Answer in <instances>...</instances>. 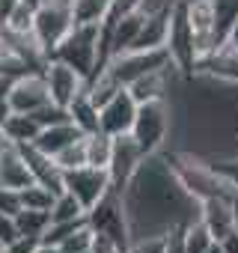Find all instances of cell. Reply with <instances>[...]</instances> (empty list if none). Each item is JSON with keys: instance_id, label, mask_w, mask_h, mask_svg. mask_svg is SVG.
Here are the masks:
<instances>
[{"instance_id": "obj_38", "label": "cell", "mask_w": 238, "mask_h": 253, "mask_svg": "<svg viewBox=\"0 0 238 253\" xmlns=\"http://www.w3.org/2000/svg\"><path fill=\"white\" fill-rule=\"evenodd\" d=\"M185 3H194V0H185Z\"/></svg>"}, {"instance_id": "obj_36", "label": "cell", "mask_w": 238, "mask_h": 253, "mask_svg": "<svg viewBox=\"0 0 238 253\" xmlns=\"http://www.w3.org/2000/svg\"><path fill=\"white\" fill-rule=\"evenodd\" d=\"M208 253H226V250H223V244H220V241H214V244L208 247Z\"/></svg>"}, {"instance_id": "obj_17", "label": "cell", "mask_w": 238, "mask_h": 253, "mask_svg": "<svg viewBox=\"0 0 238 253\" xmlns=\"http://www.w3.org/2000/svg\"><path fill=\"white\" fill-rule=\"evenodd\" d=\"M78 137H83V131L78 128V125L69 119V122H57V125H45V128L39 131V137H36V143L33 146H39L42 152H48V155H57L60 149H66L69 143H75Z\"/></svg>"}, {"instance_id": "obj_33", "label": "cell", "mask_w": 238, "mask_h": 253, "mask_svg": "<svg viewBox=\"0 0 238 253\" xmlns=\"http://www.w3.org/2000/svg\"><path fill=\"white\" fill-rule=\"evenodd\" d=\"M18 209H21V197H18V191H9V188L0 185V211L15 214Z\"/></svg>"}, {"instance_id": "obj_26", "label": "cell", "mask_w": 238, "mask_h": 253, "mask_svg": "<svg viewBox=\"0 0 238 253\" xmlns=\"http://www.w3.org/2000/svg\"><path fill=\"white\" fill-rule=\"evenodd\" d=\"M18 197H21V209H45V211H51V206H54V200H57V194H54L51 188L39 185V182L21 188Z\"/></svg>"}, {"instance_id": "obj_13", "label": "cell", "mask_w": 238, "mask_h": 253, "mask_svg": "<svg viewBox=\"0 0 238 253\" xmlns=\"http://www.w3.org/2000/svg\"><path fill=\"white\" fill-rule=\"evenodd\" d=\"M9 98H12V110H18V113H36L39 107H45L51 101L45 72H30V75L18 78L12 84Z\"/></svg>"}, {"instance_id": "obj_4", "label": "cell", "mask_w": 238, "mask_h": 253, "mask_svg": "<svg viewBox=\"0 0 238 253\" xmlns=\"http://www.w3.org/2000/svg\"><path fill=\"white\" fill-rule=\"evenodd\" d=\"M158 69H173V57H170L167 45L164 48H143V51H122L107 63L104 72H110L122 86H128L137 78L158 72Z\"/></svg>"}, {"instance_id": "obj_8", "label": "cell", "mask_w": 238, "mask_h": 253, "mask_svg": "<svg viewBox=\"0 0 238 253\" xmlns=\"http://www.w3.org/2000/svg\"><path fill=\"white\" fill-rule=\"evenodd\" d=\"M143 164H146V152L140 149V143L134 140V134H119V137H113V158H110L107 173H110V185L116 191L125 194Z\"/></svg>"}, {"instance_id": "obj_12", "label": "cell", "mask_w": 238, "mask_h": 253, "mask_svg": "<svg viewBox=\"0 0 238 253\" xmlns=\"http://www.w3.org/2000/svg\"><path fill=\"white\" fill-rule=\"evenodd\" d=\"M199 220L208 226L214 241L229 238L238 229V197H214L199 203Z\"/></svg>"}, {"instance_id": "obj_19", "label": "cell", "mask_w": 238, "mask_h": 253, "mask_svg": "<svg viewBox=\"0 0 238 253\" xmlns=\"http://www.w3.org/2000/svg\"><path fill=\"white\" fill-rule=\"evenodd\" d=\"M69 113H72V122L78 125L83 134H95V131H101V119H98L101 107L89 98V92H86V89H83V92L69 104Z\"/></svg>"}, {"instance_id": "obj_22", "label": "cell", "mask_w": 238, "mask_h": 253, "mask_svg": "<svg viewBox=\"0 0 238 253\" xmlns=\"http://www.w3.org/2000/svg\"><path fill=\"white\" fill-rule=\"evenodd\" d=\"M86 158H89V167H110V158H113V137L104 134V131H95V134H86Z\"/></svg>"}, {"instance_id": "obj_35", "label": "cell", "mask_w": 238, "mask_h": 253, "mask_svg": "<svg viewBox=\"0 0 238 253\" xmlns=\"http://www.w3.org/2000/svg\"><path fill=\"white\" fill-rule=\"evenodd\" d=\"M229 48H238V21H235V27H232V36H229V42H226Z\"/></svg>"}, {"instance_id": "obj_7", "label": "cell", "mask_w": 238, "mask_h": 253, "mask_svg": "<svg viewBox=\"0 0 238 253\" xmlns=\"http://www.w3.org/2000/svg\"><path fill=\"white\" fill-rule=\"evenodd\" d=\"M75 27V15H72V3L69 0H42L36 6V39L45 45L48 54H54V48L66 39V33Z\"/></svg>"}, {"instance_id": "obj_16", "label": "cell", "mask_w": 238, "mask_h": 253, "mask_svg": "<svg viewBox=\"0 0 238 253\" xmlns=\"http://www.w3.org/2000/svg\"><path fill=\"white\" fill-rule=\"evenodd\" d=\"M33 182L36 179H33V173H30L21 149L18 146H9L3 155H0V185L9 188V191H21V188L33 185Z\"/></svg>"}, {"instance_id": "obj_37", "label": "cell", "mask_w": 238, "mask_h": 253, "mask_svg": "<svg viewBox=\"0 0 238 253\" xmlns=\"http://www.w3.org/2000/svg\"><path fill=\"white\" fill-rule=\"evenodd\" d=\"M0 48H3V24H0Z\"/></svg>"}, {"instance_id": "obj_20", "label": "cell", "mask_w": 238, "mask_h": 253, "mask_svg": "<svg viewBox=\"0 0 238 253\" xmlns=\"http://www.w3.org/2000/svg\"><path fill=\"white\" fill-rule=\"evenodd\" d=\"M167 72L170 69H158V72H149V75L137 78L134 84H128V92L137 98V104L152 101V98H164V92H167Z\"/></svg>"}, {"instance_id": "obj_23", "label": "cell", "mask_w": 238, "mask_h": 253, "mask_svg": "<svg viewBox=\"0 0 238 253\" xmlns=\"http://www.w3.org/2000/svg\"><path fill=\"white\" fill-rule=\"evenodd\" d=\"M69 3L75 24H101L110 9V0H69Z\"/></svg>"}, {"instance_id": "obj_24", "label": "cell", "mask_w": 238, "mask_h": 253, "mask_svg": "<svg viewBox=\"0 0 238 253\" xmlns=\"http://www.w3.org/2000/svg\"><path fill=\"white\" fill-rule=\"evenodd\" d=\"M54 161H57L60 170H78V167H86V164H89V158H86V134L78 137L75 143H69L66 149H60V152L54 155Z\"/></svg>"}, {"instance_id": "obj_15", "label": "cell", "mask_w": 238, "mask_h": 253, "mask_svg": "<svg viewBox=\"0 0 238 253\" xmlns=\"http://www.w3.org/2000/svg\"><path fill=\"white\" fill-rule=\"evenodd\" d=\"M197 75L214 78V81H223V84H238V48H229V45L217 48L214 54L199 60Z\"/></svg>"}, {"instance_id": "obj_1", "label": "cell", "mask_w": 238, "mask_h": 253, "mask_svg": "<svg viewBox=\"0 0 238 253\" xmlns=\"http://www.w3.org/2000/svg\"><path fill=\"white\" fill-rule=\"evenodd\" d=\"M170 173L179 182V188H185L197 203L202 200H214V197H238L217 173L211 164H202L191 155H173L170 158Z\"/></svg>"}, {"instance_id": "obj_9", "label": "cell", "mask_w": 238, "mask_h": 253, "mask_svg": "<svg viewBox=\"0 0 238 253\" xmlns=\"http://www.w3.org/2000/svg\"><path fill=\"white\" fill-rule=\"evenodd\" d=\"M63 188L69 194H75L80 200V206L89 211L113 185H110V173L104 167H78V170H63Z\"/></svg>"}, {"instance_id": "obj_32", "label": "cell", "mask_w": 238, "mask_h": 253, "mask_svg": "<svg viewBox=\"0 0 238 253\" xmlns=\"http://www.w3.org/2000/svg\"><path fill=\"white\" fill-rule=\"evenodd\" d=\"M164 253H188L185 250V226H173L164 235Z\"/></svg>"}, {"instance_id": "obj_28", "label": "cell", "mask_w": 238, "mask_h": 253, "mask_svg": "<svg viewBox=\"0 0 238 253\" xmlns=\"http://www.w3.org/2000/svg\"><path fill=\"white\" fill-rule=\"evenodd\" d=\"M92 244H95V232H92V226L86 223V226L75 229V232L60 244V250H63V253H92Z\"/></svg>"}, {"instance_id": "obj_34", "label": "cell", "mask_w": 238, "mask_h": 253, "mask_svg": "<svg viewBox=\"0 0 238 253\" xmlns=\"http://www.w3.org/2000/svg\"><path fill=\"white\" fill-rule=\"evenodd\" d=\"M9 146H15V143H12V140L6 137V131H3V128H0V155H3V152H6Z\"/></svg>"}, {"instance_id": "obj_31", "label": "cell", "mask_w": 238, "mask_h": 253, "mask_svg": "<svg viewBox=\"0 0 238 253\" xmlns=\"http://www.w3.org/2000/svg\"><path fill=\"white\" fill-rule=\"evenodd\" d=\"M15 238H21V232H18V223H15V214H9V211H0V247H3V244H9V241H15Z\"/></svg>"}, {"instance_id": "obj_25", "label": "cell", "mask_w": 238, "mask_h": 253, "mask_svg": "<svg viewBox=\"0 0 238 253\" xmlns=\"http://www.w3.org/2000/svg\"><path fill=\"white\" fill-rule=\"evenodd\" d=\"M80 217H86V209L80 206V200L69 191L57 194V200L51 206V220H80Z\"/></svg>"}, {"instance_id": "obj_6", "label": "cell", "mask_w": 238, "mask_h": 253, "mask_svg": "<svg viewBox=\"0 0 238 253\" xmlns=\"http://www.w3.org/2000/svg\"><path fill=\"white\" fill-rule=\"evenodd\" d=\"M167 131H170V104H167V98L143 101L137 107V119H134L131 134L140 143V149L146 152V158L161 149V143L167 140Z\"/></svg>"}, {"instance_id": "obj_21", "label": "cell", "mask_w": 238, "mask_h": 253, "mask_svg": "<svg viewBox=\"0 0 238 253\" xmlns=\"http://www.w3.org/2000/svg\"><path fill=\"white\" fill-rule=\"evenodd\" d=\"M15 223H18V232L21 235L42 238L45 229L51 226V211H45V209H18L15 211Z\"/></svg>"}, {"instance_id": "obj_3", "label": "cell", "mask_w": 238, "mask_h": 253, "mask_svg": "<svg viewBox=\"0 0 238 253\" xmlns=\"http://www.w3.org/2000/svg\"><path fill=\"white\" fill-rule=\"evenodd\" d=\"M86 220L92 226L95 235H107L110 241H116L122 250L131 247V223H128V211H125V194L110 188L89 211Z\"/></svg>"}, {"instance_id": "obj_2", "label": "cell", "mask_w": 238, "mask_h": 253, "mask_svg": "<svg viewBox=\"0 0 238 253\" xmlns=\"http://www.w3.org/2000/svg\"><path fill=\"white\" fill-rule=\"evenodd\" d=\"M98 54H101V24H75L66 33V39L54 48L51 60L69 63L89 81L98 69Z\"/></svg>"}, {"instance_id": "obj_29", "label": "cell", "mask_w": 238, "mask_h": 253, "mask_svg": "<svg viewBox=\"0 0 238 253\" xmlns=\"http://www.w3.org/2000/svg\"><path fill=\"white\" fill-rule=\"evenodd\" d=\"M211 167H214V173H217V176H220V179H223V182L235 191V194H238V158H229V161H214Z\"/></svg>"}, {"instance_id": "obj_10", "label": "cell", "mask_w": 238, "mask_h": 253, "mask_svg": "<svg viewBox=\"0 0 238 253\" xmlns=\"http://www.w3.org/2000/svg\"><path fill=\"white\" fill-rule=\"evenodd\" d=\"M137 98L128 92V86H122L107 104H101V131L110 134V137H119V134H131L134 128V119H137Z\"/></svg>"}, {"instance_id": "obj_18", "label": "cell", "mask_w": 238, "mask_h": 253, "mask_svg": "<svg viewBox=\"0 0 238 253\" xmlns=\"http://www.w3.org/2000/svg\"><path fill=\"white\" fill-rule=\"evenodd\" d=\"M3 131H6V137H9L15 146H24V143H36V137H39V131H42V122H39L33 113H18V110H12L9 119L3 122Z\"/></svg>"}, {"instance_id": "obj_11", "label": "cell", "mask_w": 238, "mask_h": 253, "mask_svg": "<svg viewBox=\"0 0 238 253\" xmlns=\"http://www.w3.org/2000/svg\"><path fill=\"white\" fill-rule=\"evenodd\" d=\"M45 81H48V92H51V101L60 104V107H69L83 89H86V78L72 69L69 63L63 60H48L45 66Z\"/></svg>"}, {"instance_id": "obj_5", "label": "cell", "mask_w": 238, "mask_h": 253, "mask_svg": "<svg viewBox=\"0 0 238 253\" xmlns=\"http://www.w3.org/2000/svg\"><path fill=\"white\" fill-rule=\"evenodd\" d=\"M167 51L173 57V69H179L185 78L197 75L199 66V51H197V39L188 21V3L179 0V6L170 18V33H167Z\"/></svg>"}, {"instance_id": "obj_14", "label": "cell", "mask_w": 238, "mask_h": 253, "mask_svg": "<svg viewBox=\"0 0 238 253\" xmlns=\"http://www.w3.org/2000/svg\"><path fill=\"white\" fill-rule=\"evenodd\" d=\"M188 21L197 39L199 60H205L214 51V0H194V3H188Z\"/></svg>"}, {"instance_id": "obj_30", "label": "cell", "mask_w": 238, "mask_h": 253, "mask_svg": "<svg viewBox=\"0 0 238 253\" xmlns=\"http://www.w3.org/2000/svg\"><path fill=\"white\" fill-rule=\"evenodd\" d=\"M12 78H6V75H0V128H3V122L9 119V113H12V98H9V92H12Z\"/></svg>"}, {"instance_id": "obj_27", "label": "cell", "mask_w": 238, "mask_h": 253, "mask_svg": "<svg viewBox=\"0 0 238 253\" xmlns=\"http://www.w3.org/2000/svg\"><path fill=\"white\" fill-rule=\"evenodd\" d=\"M211 244H214V235L208 232V226L202 220H194L185 226V250L188 253H208Z\"/></svg>"}]
</instances>
